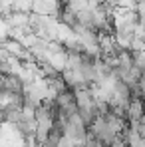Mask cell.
Listing matches in <instances>:
<instances>
[{"instance_id":"7a4b0ae2","label":"cell","mask_w":145,"mask_h":147,"mask_svg":"<svg viewBox=\"0 0 145 147\" xmlns=\"http://www.w3.org/2000/svg\"><path fill=\"white\" fill-rule=\"evenodd\" d=\"M135 12L141 16V14H145V0H137L135 2Z\"/></svg>"},{"instance_id":"6da1fadb","label":"cell","mask_w":145,"mask_h":147,"mask_svg":"<svg viewBox=\"0 0 145 147\" xmlns=\"http://www.w3.org/2000/svg\"><path fill=\"white\" fill-rule=\"evenodd\" d=\"M54 99H56V103H58V107H60V111H62L64 117H70V115H76L78 113V98H76V92L70 90L68 86L62 92H58Z\"/></svg>"}]
</instances>
